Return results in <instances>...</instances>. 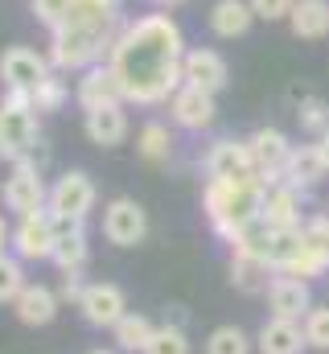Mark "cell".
Here are the masks:
<instances>
[{"instance_id": "24", "label": "cell", "mask_w": 329, "mask_h": 354, "mask_svg": "<svg viewBox=\"0 0 329 354\" xmlns=\"http://www.w3.org/2000/svg\"><path fill=\"white\" fill-rule=\"evenodd\" d=\"M86 252H91V248H86L82 223H58V243H54L50 264H58V272H82Z\"/></svg>"}, {"instance_id": "36", "label": "cell", "mask_w": 329, "mask_h": 354, "mask_svg": "<svg viewBox=\"0 0 329 354\" xmlns=\"http://www.w3.org/2000/svg\"><path fill=\"white\" fill-rule=\"evenodd\" d=\"M66 8H70V0H29V12H33V21H41L50 33L66 25Z\"/></svg>"}, {"instance_id": "35", "label": "cell", "mask_w": 329, "mask_h": 354, "mask_svg": "<svg viewBox=\"0 0 329 354\" xmlns=\"http://www.w3.org/2000/svg\"><path fill=\"white\" fill-rule=\"evenodd\" d=\"M301 128H305V132H313V136L329 132V103H326V99H317V95L301 99Z\"/></svg>"}, {"instance_id": "18", "label": "cell", "mask_w": 329, "mask_h": 354, "mask_svg": "<svg viewBox=\"0 0 329 354\" xmlns=\"http://www.w3.org/2000/svg\"><path fill=\"white\" fill-rule=\"evenodd\" d=\"M75 103L82 107V115H86V111H99V107L124 103V91H120V83H115V71H111L107 62L82 71L79 87H75Z\"/></svg>"}, {"instance_id": "15", "label": "cell", "mask_w": 329, "mask_h": 354, "mask_svg": "<svg viewBox=\"0 0 329 354\" xmlns=\"http://www.w3.org/2000/svg\"><path fill=\"white\" fill-rule=\"evenodd\" d=\"M169 115H173L177 128H185V132H202V128L214 124L218 103H214L210 91H198V87H185V83H181V87L173 91V99H169Z\"/></svg>"}, {"instance_id": "5", "label": "cell", "mask_w": 329, "mask_h": 354, "mask_svg": "<svg viewBox=\"0 0 329 354\" xmlns=\"http://www.w3.org/2000/svg\"><path fill=\"white\" fill-rule=\"evenodd\" d=\"M54 243H58V218H54L50 210H37V214L17 218L12 239H8V248H12V256H17L21 264H41V260H50V256H54Z\"/></svg>"}, {"instance_id": "33", "label": "cell", "mask_w": 329, "mask_h": 354, "mask_svg": "<svg viewBox=\"0 0 329 354\" xmlns=\"http://www.w3.org/2000/svg\"><path fill=\"white\" fill-rule=\"evenodd\" d=\"M144 354H189V338H185V330L181 326H157L153 330V338H149V346Z\"/></svg>"}, {"instance_id": "7", "label": "cell", "mask_w": 329, "mask_h": 354, "mask_svg": "<svg viewBox=\"0 0 329 354\" xmlns=\"http://www.w3.org/2000/svg\"><path fill=\"white\" fill-rule=\"evenodd\" d=\"M267 264H272V272H280V276H301V280H313V276L326 272L321 256L305 243L301 227H297V231H272Z\"/></svg>"}, {"instance_id": "17", "label": "cell", "mask_w": 329, "mask_h": 354, "mask_svg": "<svg viewBox=\"0 0 329 354\" xmlns=\"http://www.w3.org/2000/svg\"><path fill=\"white\" fill-rule=\"evenodd\" d=\"M120 12H124V0H70L66 25L91 29V33H107V37H120V29H124Z\"/></svg>"}, {"instance_id": "14", "label": "cell", "mask_w": 329, "mask_h": 354, "mask_svg": "<svg viewBox=\"0 0 329 354\" xmlns=\"http://www.w3.org/2000/svg\"><path fill=\"white\" fill-rule=\"evenodd\" d=\"M206 174L218 177V181H247V177H259L255 174V161H251V149L247 140H235V136H223L206 149Z\"/></svg>"}, {"instance_id": "43", "label": "cell", "mask_w": 329, "mask_h": 354, "mask_svg": "<svg viewBox=\"0 0 329 354\" xmlns=\"http://www.w3.org/2000/svg\"><path fill=\"white\" fill-rule=\"evenodd\" d=\"M91 354H115V351H91Z\"/></svg>"}, {"instance_id": "13", "label": "cell", "mask_w": 329, "mask_h": 354, "mask_svg": "<svg viewBox=\"0 0 329 354\" xmlns=\"http://www.w3.org/2000/svg\"><path fill=\"white\" fill-rule=\"evenodd\" d=\"M181 83L218 95V91L231 83V66H227V58H223L218 50L194 46V50H185V58H181Z\"/></svg>"}, {"instance_id": "32", "label": "cell", "mask_w": 329, "mask_h": 354, "mask_svg": "<svg viewBox=\"0 0 329 354\" xmlns=\"http://www.w3.org/2000/svg\"><path fill=\"white\" fill-rule=\"evenodd\" d=\"M29 280H25V268H21V260L12 256V252H0V305L8 301H17V292L25 288Z\"/></svg>"}, {"instance_id": "12", "label": "cell", "mask_w": 329, "mask_h": 354, "mask_svg": "<svg viewBox=\"0 0 329 354\" xmlns=\"http://www.w3.org/2000/svg\"><path fill=\"white\" fill-rule=\"evenodd\" d=\"M50 75H54L50 58L29 50V46H8L0 54V83H4V91H33Z\"/></svg>"}, {"instance_id": "41", "label": "cell", "mask_w": 329, "mask_h": 354, "mask_svg": "<svg viewBox=\"0 0 329 354\" xmlns=\"http://www.w3.org/2000/svg\"><path fill=\"white\" fill-rule=\"evenodd\" d=\"M317 149H321V157H326V165H329V132H321V136H317Z\"/></svg>"}, {"instance_id": "9", "label": "cell", "mask_w": 329, "mask_h": 354, "mask_svg": "<svg viewBox=\"0 0 329 354\" xmlns=\"http://www.w3.org/2000/svg\"><path fill=\"white\" fill-rule=\"evenodd\" d=\"M149 235V214L136 198H111L103 206V239L111 248H136Z\"/></svg>"}, {"instance_id": "37", "label": "cell", "mask_w": 329, "mask_h": 354, "mask_svg": "<svg viewBox=\"0 0 329 354\" xmlns=\"http://www.w3.org/2000/svg\"><path fill=\"white\" fill-rule=\"evenodd\" d=\"M301 235H305V243L321 256V264L329 268V218L326 214H317V218H309L305 227H301Z\"/></svg>"}, {"instance_id": "26", "label": "cell", "mask_w": 329, "mask_h": 354, "mask_svg": "<svg viewBox=\"0 0 329 354\" xmlns=\"http://www.w3.org/2000/svg\"><path fill=\"white\" fill-rule=\"evenodd\" d=\"M251 21H255V12H251L247 0H214V8H210L214 37H243L251 29Z\"/></svg>"}, {"instance_id": "20", "label": "cell", "mask_w": 329, "mask_h": 354, "mask_svg": "<svg viewBox=\"0 0 329 354\" xmlns=\"http://www.w3.org/2000/svg\"><path fill=\"white\" fill-rule=\"evenodd\" d=\"M128 103H115V107H99V111H86L82 115V132L91 145L99 149H115L128 140Z\"/></svg>"}, {"instance_id": "4", "label": "cell", "mask_w": 329, "mask_h": 354, "mask_svg": "<svg viewBox=\"0 0 329 354\" xmlns=\"http://www.w3.org/2000/svg\"><path fill=\"white\" fill-rule=\"evenodd\" d=\"M0 202H4V210L17 214V218L46 210V202H50V185H46V177H41V169H37L33 157L12 161L8 177L0 181Z\"/></svg>"}, {"instance_id": "3", "label": "cell", "mask_w": 329, "mask_h": 354, "mask_svg": "<svg viewBox=\"0 0 329 354\" xmlns=\"http://www.w3.org/2000/svg\"><path fill=\"white\" fill-rule=\"evenodd\" d=\"M115 37L107 33H91V29H75V25H62L50 33V66L54 71H91L99 62H107Z\"/></svg>"}, {"instance_id": "30", "label": "cell", "mask_w": 329, "mask_h": 354, "mask_svg": "<svg viewBox=\"0 0 329 354\" xmlns=\"http://www.w3.org/2000/svg\"><path fill=\"white\" fill-rule=\"evenodd\" d=\"M29 95H33V111L41 115V111H62L66 99H70V87H66L58 75H50V79H41L37 87L29 91Z\"/></svg>"}, {"instance_id": "16", "label": "cell", "mask_w": 329, "mask_h": 354, "mask_svg": "<svg viewBox=\"0 0 329 354\" xmlns=\"http://www.w3.org/2000/svg\"><path fill=\"white\" fill-rule=\"evenodd\" d=\"M267 309L272 317H288V322H305V313L313 309V297H309V280L301 276H272L267 284Z\"/></svg>"}, {"instance_id": "40", "label": "cell", "mask_w": 329, "mask_h": 354, "mask_svg": "<svg viewBox=\"0 0 329 354\" xmlns=\"http://www.w3.org/2000/svg\"><path fill=\"white\" fill-rule=\"evenodd\" d=\"M8 239H12V227H8V223H4V214H0V252L8 248Z\"/></svg>"}, {"instance_id": "25", "label": "cell", "mask_w": 329, "mask_h": 354, "mask_svg": "<svg viewBox=\"0 0 329 354\" xmlns=\"http://www.w3.org/2000/svg\"><path fill=\"white\" fill-rule=\"evenodd\" d=\"M288 25L305 41H321L329 33V0H297L288 12Z\"/></svg>"}, {"instance_id": "19", "label": "cell", "mask_w": 329, "mask_h": 354, "mask_svg": "<svg viewBox=\"0 0 329 354\" xmlns=\"http://www.w3.org/2000/svg\"><path fill=\"white\" fill-rule=\"evenodd\" d=\"M259 218H263L272 231H297V227H305V223H301V189L288 185V181L267 185V189H263V210H259Z\"/></svg>"}, {"instance_id": "23", "label": "cell", "mask_w": 329, "mask_h": 354, "mask_svg": "<svg viewBox=\"0 0 329 354\" xmlns=\"http://www.w3.org/2000/svg\"><path fill=\"white\" fill-rule=\"evenodd\" d=\"M326 177H329V165H326V157H321L317 145H301V149L292 145V157H288V169H284V181L288 185H297L305 194V189H313Z\"/></svg>"}, {"instance_id": "34", "label": "cell", "mask_w": 329, "mask_h": 354, "mask_svg": "<svg viewBox=\"0 0 329 354\" xmlns=\"http://www.w3.org/2000/svg\"><path fill=\"white\" fill-rule=\"evenodd\" d=\"M301 330H305V342H309V346L329 351V305H313V309L305 313Z\"/></svg>"}, {"instance_id": "31", "label": "cell", "mask_w": 329, "mask_h": 354, "mask_svg": "<svg viewBox=\"0 0 329 354\" xmlns=\"http://www.w3.org/2000/svg\"><path fill=\"white\" fill-rule=\"evenodd\" d=\"M206 354H251V338L239 326H218L206 338Z\"/></svg>"}, {"instance_id": "38", "label": "cell", "mask_w": 329, "mask_h": 354, "mask_svg": "<svg viewBox=\"0 0 329 354\" xmlns=\"http://www.w3.org/2000/svg\"><path fill=\"white\" fill-rule=\"evenodd\" d=\"M247 4H251V12H255L259 21H284L297 0H247Z\"/></svg>"}, {"instance_id": "28", "label": "cell", "mask_w": 329, "mask_h": 354, "mask_svg": "<svg viewBox=\"0 0 329 354\" xmlns=\"http://www.w3.org/2000/svg\"><path fill=\"white\" fill-rule=\"evenodd\" d=\"M267 276H272L267 260H255V256H235L231 260V284L243 288V292H259V288L267 292V284H272Z\"/></svg>"}, {"instance_id": "22", "label": "cell", "mask_w": 329, "mask_h": 354, "mask_svg": "<svg viewBox=\"0 0 329 354\" xmlns=\"http://www.w3.org/2000/svg\"><path fill=\"white\" fill-rule=\"evenodd\" d=\"M255 346L259 354H301L309 342H305V330L301 322H288V317H267L255 334Z\"/></svg>"}, {"instance_id": "39", "label": "cell", "mask_w": 329, "mask_h": 354, "mask_svg": "<svg viewBox=\"0 0 329 354\" xmlns=\"http://www.w3.org/2000/svg\"><path fill=\"white\" fill-rule=\"evenodd\" d=\"M82 276L79 272H62V288H58V301H75L79 305V297H82Z\"/></svg>"}, {"instance_id": "6", "label": "cell", "mask_w": 329, "mask_h": 354, "mask_svg": "<svg viewBox=\"0 0 329 354\" xmlns=\"http://www.w3.org/2000/svg\"><path fill=\"white\" fill-rule=\"evenodd\" d=\"M95 181L82 174V169H66L50 185V202L46 210L58 218V223H86V214L95 210Z\"/></svg>"}, {"instance_id": "10", "label": "cell", "mask_w": 329, "mask_h": 354, "mask_svg": "<svg viewBox=\"0 0 329 354\" xmlns=\"http://www.w3.org/2000/svg\"><path fill=\"white\" fill-rule=\"evenodd\" d=\"M79 313L82 322L95 326V330H115V322L128 313V297H124V288L115 280H95V284L82 288Z\"/></svg>"}, {"instance_id": "8", "label": "cell", "mask_w": 329, "mask_h": 354, "mask_svg": "<svg viewBox=\"0 0 329 354\" xmlns=\"http://www.w3.org/2000/svg\"><path fill=\"white\" fill-rule=\"evenodd\" d=\"M37 111L0 99V161H25L37 149Z\"/></svg>"}, {"instance_id": "2", "label": "cell", "mask_w": 329, "mask_h": 354, "mask_svg": "<svg viewBox=\"0 0 329 354\" xmlns=\"http://www.w3.org/2000/svg\"><path fill=\"white\" fill-rule=\"evenodd\" d=\"M263 181L259 177H247V181H218L210 177L206 189H202V206H206V218L210 227L223 235V239H235L247 223L259 218L263 210Z\"/></svg>"}, {"instance_id": "1", "label": "cell", "mask_w": 329, "mask_h": 354, "mask_svg": "<svg viewBox=\"0 0 329 354\" xmlns=\"http://www.w3.org/2000/svg\"><path fill=\"white\" fill-rule=\"evenodd\" d=\"M181 58H185V33L169 12H144L136 21H124L107 66L115 71V83L124 91V103L157 107L169 103L181 87Z\"/></svg>"}, {"instance_id": "29", "label": "cell", "mask_w": 329, "mask_h": 354, "mask_svg": "<svg viewBox=\"0 0 329 354\" xmlns=\"http://www.w3.org/2000/svg\"><path fill=\"white\" fill-rule=\"evenodd\" d=\"M136 153H140L149 165L169 161V153H173V136H169V128H164L161 120H149V124L140 128V136H136Z\"/></svg>"}, {"instance_id": "44", "label": "cell", "mask_w": 329, "mask_h": 354, "mask_svg": "<svg viewBox=\"0 0 329 354\" xmlns=\"http://www.w3.org/2000/svg\"><path fill=\"white\" fill-rule=\"evenodd\" d=\"M149 4H161V0H149Z\"/></svg>"}, {"instance_id": "11", "label": "cell", "mask_w": 329, "mask_h": 354, "mask_svg": "<svg viewBox=\"0 0 329 354\" xmlns=\"http://www.w3.org/2000/svg\"><path fill=\"white\" fill-rule=\"evenodd\" d=\"M247 149H251V161H255V174L263 185H276L284 181V169H288V157H292V145L280 128H255L247 136Z\"/></svg>"}, {"instance_id": "42", "label": "cell", "mask_w": 329, "mask_h": 354, "mask_svg": "<svg viewBox=\"0 0 329 354\" xmlns=\"http://www.w3.org/2000/svg\"><path fill=\"white\" fill-rule=\"evenodd\" d=\"M173 4H181V0H161V8H173Z\"/></svg>"}, {"instance_id": "21", "label": "cell", "mask_w": 329, "mask_h": 354, "mask_svg": "<svg viewBox=\"0 0 329 354\" xmlns=\"http://www.w3.org/2000/svg\"><path fill=\"white\" fill-rule=\"evenodd\" d=\"M12 313H17L21 326H33V330L50 326L58 317V292L50 284H25L17 292V301H12Z\"/></svg>"}, {"instance_id": "27", "label": "cell", "mask_w": 329, "mask_h": 354, "mask_svg": "<svg viewBox=\"0 0 329 354\" xmlns=\"http://www.w3.org/2000/svg\"><path fill=\"white\" fill-rule=\"evenodd\" d=\"M153 322L144 317V313H124L120 322H115V330H111V338H115V346L124 354H144V346H149V338H153Z\"/></svg>"}]
</instances>
